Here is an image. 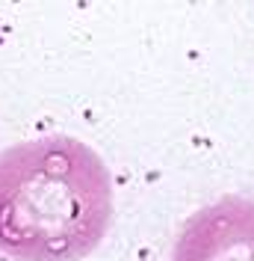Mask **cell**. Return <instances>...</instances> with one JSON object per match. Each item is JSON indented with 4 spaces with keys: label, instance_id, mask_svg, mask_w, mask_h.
Masks as SVG:
<instances>
[{
    "label": "cell",
    "instance_id": "7a4b0ae2",
    "mask_svg": "<svg viewBox=\"0 0 254 261\" xmlns=\"http://www.w3.org/2000/svg\"><path fill=\"white\" fill-rule=\"evenodd\" d=\"M172 261H254V199L222 196L183 223Z\"/></svg>",
    "mask_w": 254,
    "mask_h": 261
},
{
    "label": "cell",
    "instance_id": "6da1fadb",
    "mask_svg": "<svg viewBox=\"0 0 254 261\" xmlns=\"http://www.w3.org/2000/svg\"><path fill=\"white\" fill-rule=\"evenodd\" d=\"M115 211L104 158L77 137H39L0 151V252L12 261H83Z\"/></svg>",
    "mask_w": 254,
    "mask_h": 261
}]
</instances>
